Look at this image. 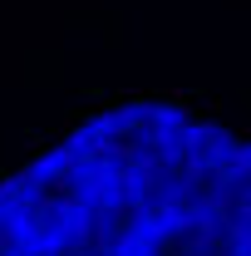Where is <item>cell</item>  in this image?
I'll return each mask as SVG.
<instances>
[{"mask_svg": "<svg viewBox=\"0 0 251 256\" xmlns=\"http://www.w3.org/2000/svg\"><path fill=\"white\" fill-rule=\"evenodd\" d=\"M0 256H251V138L133 98L0 182Z\"/></svg>", "mask_w": 251, "mask_h": 256, "instance_id": "6da1fadb", "label": "cell"}]
</instances>
